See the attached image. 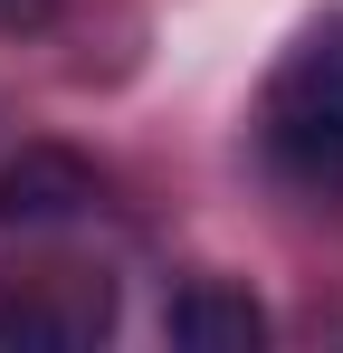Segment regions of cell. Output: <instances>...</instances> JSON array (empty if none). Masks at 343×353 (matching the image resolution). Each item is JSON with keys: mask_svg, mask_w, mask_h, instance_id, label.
I'll return each instance as SVG.
<instances>
[{"mask_svg": "<svg viewBox=\"0 0 343 353\" xmlns=\"http://www.w3.org/2000/svg\"><path fill=\"white\" fill-rule=\"evenodd\" d=\"M163 334L191 353H258L267 344V315H258V296L220 287V277H191V287L163 305Z\"/></svg>", "mask_w": 343, "mask_h": 353, "instance_id": "4", "label": "cell"}, {"mask_svg": "<svg viewBox=\"0 0 343 353\" xmlns=\"http://www.w3.org/2000/svg\"><path fill=\"white\" fill-rule=\"evenodd\" d=\"M258 153L286 191H343V10L286 39L258 86Z\"/></svg>", "mask_w": 343, "mask_h": 353, "instance_id": "1", "label": "cell"}, {"mask_svg": "<svg viewBox=\"0 0 343 353\" xmlns=\"http://www.w3.org/2000/svg\"><path fill=\"white\" fill-rule=\"evenodd\" d=\"M114 325L105 277H0V344H96Z\"/></svg>", "mask_w": 343, "mask_h": 353, "instance_id": "2", "label": "cell"}, {"mask_svg": "<svg viewBox=\"0 0 343 353\" xmlns=\"http://www.w3.org/2000/svg\"><path fill=\"white\" fill-rule=\"evenodd\" d=\"M96 210V172L76 153H19L0 172V230H48V220H76Z\"/></svg>", "mask_w": 343, "mask_h": 353, "instance_id": "3", "label": "cell"}]
</instances>
